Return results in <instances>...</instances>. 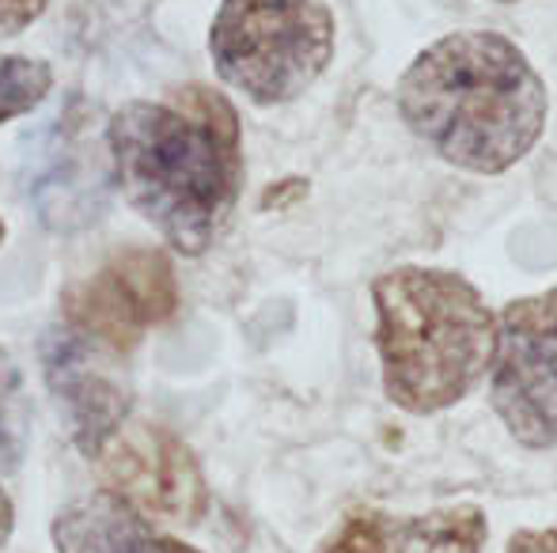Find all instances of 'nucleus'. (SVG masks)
<instances>
[{
	"label": "nucleus",
	"mask_w": 557,
	"mask_h": 553,
	"mask_svg": "<svg viewBox=\"0 0 557 553\" xmlns=\"http://www.w3.org/2000/svg\"><path fill=\"white\" fill-rule=\"evenodd\" d=\"M107 148L125 201L178 254L216 243L243 186L239 114L221 91L183 84L125 103L107 126Z\"/></svg>",
	"instance_id": "nucleus-1"
},
{
	"label": "nucleus",
	"mask_w": 557,
	"mask_h": 553,
	"mask_svg": "<svg viewBox=\"0 0 557 553\" xmlns=\"http://www.w3.org/2000/svg\"><path fill=\"white\" fill-rule=\"evenodd\" d=\"M546 111L543 76L497 30H459L425 46L398 80L406 129L474 175L516 167L543 137Z\"/></svg>",
	"instance_id": "nucleus-2"
},
{
	"label": "nucleus",
	"mask_w": 557,
	"mask_h": 553,
	"mask_svg": "<svg viewBox=\"0 0 557 553\" xmlns=\"http://www.w3.org/2000/svg\"><path fill=\"white\" fill-rule=\"evenodd\" d=\"M375 349L383 391L406 414H441L485 376L497 315L467 277L398 266L375 277Z\"/></svg>",
	"instance_id": "nucleus-3"
},
{
	"label": "nucleus",
	"mask_w": 557,
	"mask_h": 553,
	"mask_svg": "<svg viewBox=\"0 0 557 553\" xmlns=\"http://www.w3.org/2000/svg\"><path fill=\"white\" fill-rule=\"evenodd\" d=\"M216 76L258 106L300 99L334 58L326 0H224L209 30Z\"/></svg>",
	"instance_id": "nucleus-4"
},
{
	"label": "nucleus",
	"mask_w": 557,
	"mask_h": 553,
	"mask_svg": "<svg viewBox=\"0 0 557 553\" xmlns=\"http://www.w3.org/2000/svg\"><path fill=\"white\" fill-rule=\"evenodd\" d=\"M490 402L516 443L557 448V288L523 296L497 318Z\"/></svg>",
	"instance_id": "nucleus-5"
},
{
	"label": "nucleus",
	"mask_w": 557,
	"mask_h": 553,
	"mask_svg": "<svg viewBox=\"0 0 557 553\" xmlns=\"http://www.w3.org/2000/svg\"><path fill=\"white\" fill-rule=\"evenodd\" d=\"M61 307H65L76 341L122 356L152 326L168 323L175 315V266L163 251H148V247L117 251L96 274L69 288Z\"/></svg>",
	"instance_id": "nucleus-6"
},
{
	"label": "nucleus",
	"mask_w": 557,
	"mask_h": 553,
	"mask_svg": "<svg viewBox=\"0 0 557 553\" xmlns=\"http://www.w3.org/2000/svg\"><path fill=\"white\" fill-rule=\"evenodd\" d=\"M107 478L129 508L140 516L198 524L209 508V486L198 455L175 432L148 420H122L117 432L99 448Z\"/></svg>",
	"instance_id": "nucleus-7"
},
{
	"label": "nucleus",
	"mask_w": 557,
	"mask_h": 553,
	"mask_svg": "<svg viewBox=\"0 0 557 553\" xmlns=\"http://www.w3.org/2000/svg\"><path fill=\"white\" fill-rule=\"evenodd\" d=\"M490 519L478 504H451L421 516L352 508L315 553H482Z\"/></svg>",
	"instance_id": "nucleus-8"
},
{
	"label": "nucleus",
	"mask_w": 557,
	"mask_h": 553,
	"mask_svg": "<svg viewBox=\"0 0 557 553\" xmlns=\"http://www.w3.org/2000/svg\"><path fill=\"white\" fill-rule=\"evenodd\" d=\"M46 376L69 417L76 443L84 451H99L125 420V391L111 376L96 372L88 345L76 338L50 341L46 349Z\"/></svg>",
	"instance_id": "nucleus-9"
},
{
	"label": "nucleus",
	"mask_w": 557,
	"mask_h": 553,
	"mask_svg": "<svg viewBox=\"0 0 557 553\" xmlns=\"http://www.w3.org/2000/svg\"><path fill=\"white\" fill-rule=\"evenodd\" d=\"M58 553H201L178 539L156 535L137 508L117 493H96L65 504L53 519Z\"/></svg>",
	"instance_id": "nucleus-10"
},
{
	"label": "nucleus",
	"mask_w": 557,
	"mask_h": 553,
	"mask_svg": "<svg viewBox=\"0 0 557 553\" xmlns=\"http://www.w3.org/2000/svg\"><path fill=\"white\" fill-rule=\"evenodd\" d=\"M53 68L35 58H0V126L35 111L50 96Z\"/></svg>",
	"instance_id": "nucleus-11"
},
{
	"label": "nucleus",
	"mask_w": 557,
	"mask_h": 553,
	"mask_svg": "<svg viewBox=\"0 0 557 553\" xmlns=\"http://www.w3.org/2000/svg\"><path fill=\"white\" fill-rule=\"evenodd\" d=\"M27 448V399L12 356L0 349V466L15 470Z\"/></svg>",
	"instance_id": "nucleus-12"
},
{
	"label": "nucleus",
	"mask_w": 557,
	"mask_h": 553,
	"mask_svg": "<svg viewBox=\"0 0 557 553\" xmlns=\"http://www.w3.org/2000/svg\"><path fill=\"white\" fill-rule=\"evenodd\" d=\"M46 12V0H0V38L27 30Z\"/></svg>",
	"instance_id": "nucleus-13"
},
{
	"label": "nucleus",
	"mask_w": 557,
	"mask_h": 553,
	"mask_svg": "<svg viewBox=\"0 0 557 553\" xmlns=\"http://www.w3.org/2000/svg\"><path fill=\"white\" fill-rule=\"evenodd\" d=\"M505 553H557V527H546V531H516Z\"/></svg>",
	"instance_id": "nucleus-14"
},
{
	"label": "nucleus",
	"mask_w": 557,
	"mask_h": 553,
	"mask_svg": "<svg viewBox=\"0 0 557 553\" xmlns=\"http://www.w3.org/2000/svg\"><path fill=\"white\" fill-rule=\"evenodd\" d=\"M12 527H15V508H12V501H8L4 486H0V550L12 539Z\"/></svg>",
	"instance_id": "nucleus-15"
},
{
	"label": "nucleus",
	"mask_w": 557,
	"mask_h": 553,
	"mask_svg": "<svg viewBox=\"0 0 557 553\" xmlns=\"http://www.w3.org/2000/svg\"><path fill=\"white\" fill-rule=\"evenodd\" d=\"M0 243H4V221H0Z\"/></svg>",
	"instance_id": "nucleus-16"
},
{
	"label": "nucleus",
	"mask_w": 557,
	"mask_h": 553,
	"mask_svg": "<svg viewBox=\"0 0 557 553\" xmlns=\"http://www.w3.org/2000/svg\"><path fill=\"white\" fill-rule=\"evenodd\" d=\"M497 4H516V0H497Z\"/></svg>",
	"instance_id": "nucleus-17"
}]
</instances>
